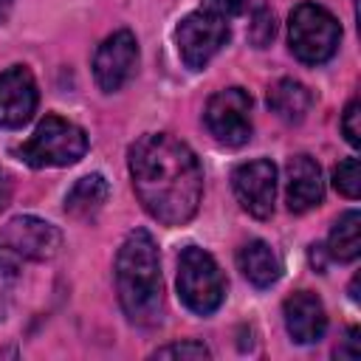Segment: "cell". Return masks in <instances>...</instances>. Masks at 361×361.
Wrapping results in <instances>:
<instances>
[{
  "mask_svg": "<svg viewBox=\"0 0 361 361\" xmlns=\"http://www.w3.org/2000/svg\"><path fill=\"white\" fill-rule=\"evenodd\" d=\"M130 178L141 206L164 226H183L203 197V169L197 155L169 133L141 135L130 152Z\"/></svg>",
  "mask_w": 361,
  "mask_h": 361,
  "instance_id": "cell-1",
  "label": "cell"
},
{
  "mask_svg": "<svg viewBox=\"0 0 361 361\" xmlns=\"http://www.w3.org/2000/svg\"><path fill=\"white\" fill-rule=\"evenodd\" d=\"M116 290L124 316L138 327H155L164 316V282L158 245L149 231L135 228L116 257Z\"/></svg>",
  "mask_w": 361,
  "mask_h": 361,
  "instance_id": "cell-2",
  "label": "cell"
},
{
  "mask_svg": "<svg viewBox=\"0 0 361 361\" xmlns=\"http://www.w3.org/2000/svg\"><path fill=\"white\" fill-rule=\"evenodd\" d=\"M178 296L180 302L197 313L209 316L214 313L226 299V276L214 257L197 245H189L180 251L178 259Z\"/></svg>",
  "mask_w": 361,
  "mask_h": 361,
  "instance_id": "cell-3",
  "label": "cell"
},
{
  "mask_svg": "<svg viewBox=\"0 0 361 361\" xmlns=\"http://www.w3.org/2000/svg\"><path fill=\"white\" fill-rule=\"evenodd\" d=\"M338 39H341V25L324 6L299 3L290 11L288 42H290V51L299 62H305V65L327 62L336 54Z\"/></svg>",
  "mask_w": 361,
  "mask_h": 361,
  "instance_id": "cell-4",
  "label": "cell"
},
{
  "mask_svg": "<svg viewBox=\"0 0 361 361\" xmlns=\"http://www.w3.org/2000/svg\"><path fill=\"white\" fill-rule=\"evenodd\" d=\"M87 152V135L68 118L45 116L34 135L20 147V158L28 166H71Z\"/></svg>",
  "mask_w": 361,
  "mask_h": 361,
  "instance_id": "cell-5",
  "label": "cell"
},
{
  "mask_svg": "<svg viewBox=\"0 0 361 361\" xmlns=\"http://www.w3.org/2000/svg\"><path fill=\"white\" fill-rule=\"evenodd\" d=\"M175 39H178V54L183 65L192 71H200L228 42V20L209 8H197L180 20Z\"/></svg>",
  "mask_w": 361,
  "mask_h": 361,
  "instance_id": "cell-6",
  "label": "cell"
},
{
  "mask_svg": "<svg viewBox=\"0 0 361 361\" xmlns=\"http://www.w3.org/2000/svg\"><path fill=\"white\" fill-rule=\"evenodd\" d=\"M209 133L226 147H243L251 138V96L243 87L217 90L203 113Z\"/></svg>",
  "mask_w": 361,
  "mask_h": 361,
  "instance_id": "cell-7",
  "label": "cell"
},
{
  "mask_svg": "<svg viewBox=\"0 0 361 361\" xmlns=\"http://www.w3.org/2000/svg\"><path fill=\"white\" fill-rule=\"evenodd\" d=\"M231 186L240 200V206L257 217L268 220L274 214V197H276V166L268 158H257L248 164H240L231 172Z\"/></svg>",
  "mask_w": 361,
  "mask_h": 361,
  "instance_id": "cell-8",
  "label": "cell"
},
{
  "mask_svg": "<svg viewBox=\"0 0 361 361\" xmlns=\"http://www.w3.org/2000/svg\"><path fill=\"white\" fill-rule=\"evenodd\" d=\"M0 245L14 251L20 259H51L62 248V234L56 226L39 217H14L0 228Z\"/></svg>",
  "mask_w": 361,
  "mask_h": 361,
  "instance_id": "cell-9",
  "label": "cell"
},
{
  "mask_svg": "<svg viewBox=\"0 0 361 361\" xmlns=\"http://www.w3.org/2000/svg\"><path fill=\"white\" fill-rule=\"evenodd\" d=\"M135 65H138V42H135V34L127 31V28H121V31L110 34L99 45V51L93 56L96 85L104 93H116L133 76Z\"/></svg>",
  "mask_w": 361,
  "mask_h": 361,
  "instance_id": "cell-10",
  "label": "cell"
},
{
  "mask_svg": "<svg viewBox=\"0 0 361 361\" xmlns=\"http://www.w3.org/2000/svg\"><path fill=\"white\" fill-rule=\"evenodd\" d=\"M37 82L28 68L14 65L0 73V127L17 130L25 121H31L37 110Z\"/></svg>",
  "mask_w": 361,
  "mask_h": 361,
  "instance_id": "cell-11",
  "label": "cell"
},
{
  "mask_svg": "<svg viewBox=\"0 0 361 361\" xmlns=\"http://www.w3.org/2000/svg\"><path fill=\"white\" fill-rule=\"evenodd\" d=\"M282 313H285V327L296 344H313L327 330L324 305L310 290H296L293 296H288L282 305Z\"/></svg>",
  "mask_w": 361,
  "mask_h": 361,
  "instance_id": "cell-12",
  "label": "cell"
},
{
  "mask_svg": "<svg viewBox=\"0 0 361 361\" xmlns=\"http://www.w3.org/2000/svg\"><path fill=\"white\" fill-rule=\"evenodd\" d=\"M288 186H285V195H288V209L302 214L313 206L322 203L324 197V180H322V169L319 164L310 158V155H293L288 161Z\"/></svg>",
  "mask_w": 361,
  "mask_h": 361,
  "instance_id": "cell-13",
  "label": "cell"
},
{
  "mask_svg": "<svg viewBox=\"0 0 361 361\" xmlns=\"http://www.w3.org/2000/svg\"><path fill=\"white\" fill-rule=\"evenodd\" d=\"M237 265L243 271V276L254 285V288H271L279 274H282V265H279V257L274 254V248L262 240H251L240 248L237 254Z\"/></svg>",
  "mask_w": 361,
  "mask_h": 361,
  "instance_id": "cell-14",
  "label": "cell"
},
{
  "mask_svg": "<svg viewBox=\"0 0 361 361\" xmlns=\"http://www.w3.org/2000/svg\"><path fill=\"white\" fill-rule=\"evenodd\" d=\"M107 195H110V186L104 180V175L93 172V175H85L73 183V189L68 192L65 197V212L73 217V220H93L102 206L107 203Z\"/></svg>",
  "mask_w": 361,
  "mask_h": 361,
  "instance_id": "cell-15",
  "label": "cell"
},
{
  "mask_svg": "<svg viewBox=\"0 0 361 361\" xmlns=\"http://www.w3.org/2000/svg\"><path fill=\"white\" fill-rule=\"evenodd\" d=\"M313 104L310 90L296 79H279L268 90V107L288 124H299Z\"/></svg>",
  "mask_w": 361,
  "mask_h": 361,
  "instance_id": "cell-16",
  "label": "cell"
},
{
  "mask_svg": "<svg viewBox=\"0 0 361 361\" xmlns=\"http://www.w3.org/2000/svg\"><path fill=\"white\" fill-rule=\"evenodd\" d=\"M327 251L338 262H353L361 254V214L355 209L344 212L333 223L330 240H327Z\"/></svg>",
  "mask_w": 361,
  "mask_h": 361,
  "instance_id": "cell-17",
  "label": "cell"
},
{
  "mask_svg": "<svg viewBox=\"0 0 361 361\" xmlns=\"http://www.w3.org/2000/svg\"><path fill=\"white\" fill-rule=\"evenodd\" d=\"M20 282V257L0 245V319H6Z\"/></svg>",
  "mask_w": 361,
  "mask_h": 361,
  "instance_id": "cell-18",
  "label": "cell"
},
{
  "mask_svg": "<svg viewBox=\"0 0 361 361\" xmlns=\"http://www.w3.org/2000/svg\"><path fill=\"white\" fill-rule=\"evenodd\" d=\"M274 34H276V17H274V11L268 6H257L251 11V23H248V39H251V45L254 48H265V45H271Z\"/></svg>",
  "mask_w": 361,
  "mask_h": 361,
  "instance_id": "cell-19",
  "label": "cell"
},
{
  "mask_svg": "<svg viewBox=\"0 0 361 361\" xmlns=\"http://www.w3.org/2000/svg\"><path fill=\"white\" fill-rule=\"evenodd\" d=\"M333 186H336L344 197H350V200H355V197L361 195V166H358V158H344V161L336 166V172H333Z\"/></svg>",
  "mask_w": 361,
  "mask_h": 361,
  "instance_id": "cell-20",
  "label": "cell"
},
{
  "mask_svg": "<svg viewBox=\"0 0 361 361\" xmlns=\"http://www.w3.org/2000/svg\"><path fill=\"white\" fill-rule=\"evenodd\" d=\"M209 355H212L209 347H203L200 341H175L152 353V358H180V361H203Z\"/></svg>",
  "mask_w": 361,
  "mask_h": 361,
  "instance_id": "cell-21",
  "label": "cell"
},
{
  "mask_svg": "<svg viewBox=\"0 0 361 361\" xmlns=\"http://www.w3.org/2000/svg\"><path fill=\"white\" fill-rule=\"evenodd\" d=\"M341 133L347 135V141H350L353 147H361V102H358V99H353V102L344 107Z\"/></svg>",
  "mask_w": 361,
  "mask_h": 361,
  "instance_id": "cell-22",
  "label": "cell"
},
{
  "mask_svg": "<svg viewBox=\"0 0 361 361\" xmlns=\"http://www.w3.org/2000/svg\"><path fill=\"white\" fill-rule=\"evenodd\" d=\"M245 6H248V0H203L200 8H209V11H214V14H220V17L228 20V17L243 14Z\"/></svg>",
  "mask_w": 361,
  "mask_h": 361,
  "instance_id": "cell-23",
  "label": "cell"
},
{
  "mask_svg": "<svg viewBox=\"0 0 361 361\" xmlns=\"http://www.w3.org/2000/svg\"><path fill=\"white\" fill-rule=\"evenodd\" d=\"M338 358H358L361 355V347H358V327H350L347 338H344V347L336 350Z\"/></svg>",
  "mask_w": 361,
  "mask_h": 361,
  "instance_id": "cell-24",
  "label": "cell"
},
{
  "mask_svg": "<svg viewBox=\"0 0 361 361\" xmlns=\"http://www.w3.org/2000/svg\"><path fill=\"white\" fill-rule=\"evenodd\" d=\"M8 200H11V178H8V172L0 169V212L8 206Z\"/></svg>",
  "mask_w": 361,
  "mask_h": 361,
  "instance_id": "cell-25",
  "label": "cell"
},
{
  "mask_svg": "<svg viewBox=\"0 0 361 361\" xmlns=\"http://www.w3.org/2000/svg\"><path fill=\"white\" fill-rule=\"evenodd\" d=\"M8 8H11V0H0V23L8 17Z\"/></svg>",
  "mask_w": 361,
  "mask_h": 361,
  "instance_id": "cell-26",
  "label": "cell"
}]
</instances>
